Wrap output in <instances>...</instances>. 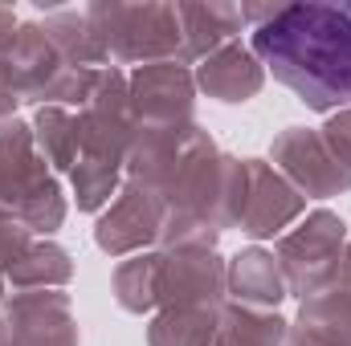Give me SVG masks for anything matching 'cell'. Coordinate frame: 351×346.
I'll use <instances>...</instances> for the list:
<instances>
[{
  "instance_id": "obj_1",
  "label": "cell",
  "mask_w": 351,
  "mask_h": 346,
  "mask_svg": "<svg viewBox=\"0 0 351 346\" xmlns=\"http://www.w3.org/2000/svg\"><path fill=\"white\" fill-rule=\"evenodd\" d=\"M265 66L315 106L351 102V4H294L254 33Z\"/></svg>"
}]
</instances>
